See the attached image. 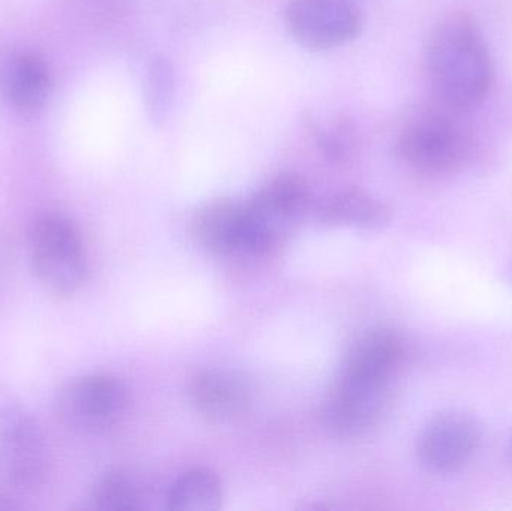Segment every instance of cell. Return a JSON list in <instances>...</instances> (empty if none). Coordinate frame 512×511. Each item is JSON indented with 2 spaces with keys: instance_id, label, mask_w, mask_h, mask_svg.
I'll return each instance as SVG.
<instances>
[{
  "instance_id": "10",
  "label": "cell",
  "mask_w": 512,
  "mask_h": 511,
  "mask_svg": "<svg viewBox=\"0 0 512 511\" xmlns=\"http://www.w3.org/2000/svg\"><path fill=\"white\" fill-rule=\"evenodd\" d=\"M194 410L212 423H231L248 413L252 389L245 377L228 369L198 372L189 383Z\"/></svg>"
},
{
  "instance_id": "15",
  "label": "cell",
  "mask_w": 512,
  "mask_h": 511,
  "mask_svg": "<svg viewBox=\"0 0 512 511\" xmlns=\"http://www.w3.org/2000/svg\"><path fill=\"white\" fill-rule=\"evenodd\" d=\"M90 504L96 510H137L141 507L140 489L126 474L108 473L93 486Z\"/></svg>"
},
{
  "instance_id": "14",
  "label": "cell",
  "mask_w": 512,
  "mask_h": 511,
  "mask_svg": "<svg viewBox=\"0 0 512 511\" xmlns=\"http://www.w3.org/2000/svg\"><path fill=\"white\" fill-rule=\"evenodd\" d=\"M221 503V480L207 468L186 471L168 494V507L176 511H212L219 509Z\"/></svg>"
},
{
  "instance_id": "9",
  "label": "cell",
  "mask_w": 512,
  "mask_h": 511,
  "mask_svg": "<svg viewBox=\"0 0 512 511\" xmlns=\"http://www.w3.org/2000/svg\"><path fill=\"white\" fill-rule=\"evenodd\" d=\"M481 428L462 411H444L433 417L418 438V456L435 473L462 470L477 452Z\"/></svg>"
},
{
  "instance_id": "1",
  "label": "cell",
  "mask_w": 512,
  "mask_h": 511,
  "mask_svg": "<svg viewBox=\"0 0 512 511\" xmlns=\"http://www.w3.org/2000/svg\"><path fill=\"white\" fill-rule=\"evenodd\" d=\"M427 68L435 92L451 107H471L487 95L492 57L472 15L451 12L436 24L427 45Z\"/></svg>"
},
{
  "instance_id": "13",
  "label": "cell",
  "mask_w": 512,
  "mask_h": 511,
  "mask_svg": "<svg viewBox=\"0 0 512 511\" xmlns=\"http://www.w3.org/2000/svg\"><path fill=\"white\" fill-rule=\"evenodd\" d=\"M51 89V74L47 62L39 54L18 57L9 77L8 93L12 105L23 116H33L47 102Z\"/></svg>"
},
{
  "instance_id": "6",
  "label": "cell",
  "mask_w": 512,
  "mask_h": 511,
  "mask_svg": "<svg viewBox=\"0 0 512 511\" xmlns=\"http://www.w3.org/2000/svg\"><path fill=\"white\" fill-rule=\"evenodd\" d=\"M399 155L409 167L426 174L459 170L468 158V140L448 117L424 114L411 120L399 137Z\"/></svg>"
},
{
  "instance_id": "5",
  "label": "cell",
  "mask_w": 512,
  "mask_h": 511,
  "mask_svg": "<svg viewBox=\"0 0 512 511\" xmlns=\"http://www.w3.org/2000/svg\"><path fill=\"white\" fill-rule=\"evenodd\" d=\"M394 378L343 365L327 405V420L342 437H361L387 414Z\"/></svg>"
},
{
  "instance_id": "3",
  "label": "cell",
  "mask_w": 512,
  "mask_h": 511,
  "mask_svg": "<svg viewBox=\"0 0 512 511\" xmlns=\"http://www.w3.org/2000/svg\"><path fill=\"white\" fill-rule=\"evenodd\" d=\"M313 204L309 186L295 174H280L265 183L243 204L246 255L268 254L282 245Z\"/></svg>"
},
{
  "instance_id": "11",
  "label": "cell",
  "mask_w": 512,
  "mask_h": 511,
  "mask_svg": "<svg viewBox=\"0 0 512 511\" xmlns=\"http://www.w3.org/2000/svg\"><path fill=\"white\" fill-rule=\"evenodd\" d=\"M194 236L203 248L219 255H246L245 206L216 200L195 215Z\"/></svg>"
},
{
  "instance_id": "8",
  "label": "cell",
  "mask_w": 512,
  "mask_h": 511,
  "mask_svg": "<svg viewBox=\"0 0 512 511\" xmlns=\"http://www.w3.org/2000/svg\"><path fill=\"white\" fill-rule=\"evenodd\" d=\"M47 470V449L35 420L21 410L0 419V479L14 488H35Z\"/></svg>"
},
{
  "instance_id": "16",
  "label": "cell",
  "mask_w": 512,
  "mask_h": 511,
  "mask_svg": "<svg viewBox=\"0 0 512 511\" xmlns=\"http://www.w3.org/2000/svg\"><path fill=\"white\" fill-rule=\"evenodd\" d=\"M174 93V72L170 60L158 57L146 77V102L150 117L162 123L170 113Z\"/></svg>"
},
{
  "instance_id": "4",
  "label": "cell",
  "mask_w": 512,
  "mask_h": 511,
  "mask_svg": "<svg viewBox=\"0 0 512 511\" xmlns=\"http://www.w3.org/2000/svg\"><path fill=\"white\" fill-rule=\"evenodd\" d=\"M128 389L119 378L89 374L63 384L54 408L63 426L80 434L98 435L119 425L128 408Z\"/></svg>"
},
{
  "instance_id": "2",
  "label": "cell",
  "mask_w": 512,
  "mask_h": 511,
  "mask_svg": "<svg viewBox=\"0 0 512 511\" xmlns=\"http://www.w3.org/2000/svg\"><path fill=\"white\" fill-rule=\"evenodd\" d=\"M30 263L41 287L51 296H72L86 276V246L80 228L62 215H47L29 233Z\"/></svg>"
},
{
  "instance_id": "12",
  "label": "cell",
  "mask_w": 512,
  "mask_h": 511,
  "mask_svg": "<svg viewBox=\"0 0 512 511\" xmlns=\"http://www.w3.org/2000/svg\"><path fill=\"white\" fill-rule=\"evenodd\" d=\"M312 212L322 224L361 230H375L390 219L388 207L360 189L334 192L313 204Z\"/></svg>"
},
{
  "instance_id": "7",
  "label": "cell",
  "mask_w": 512,
  "mask_h": 511,
  "mask_svg": "<svg viewBox=\"0 0 512 511\" xmlns=\"http://www.w3.org/2000/svg\"><path fill=\"white\" fill-rule=\"evenodd\" d=\"M286 27L295 41L310 50H331L357 38L361 12L348 0H291Z\"/></svg>"
}]
</instances>
